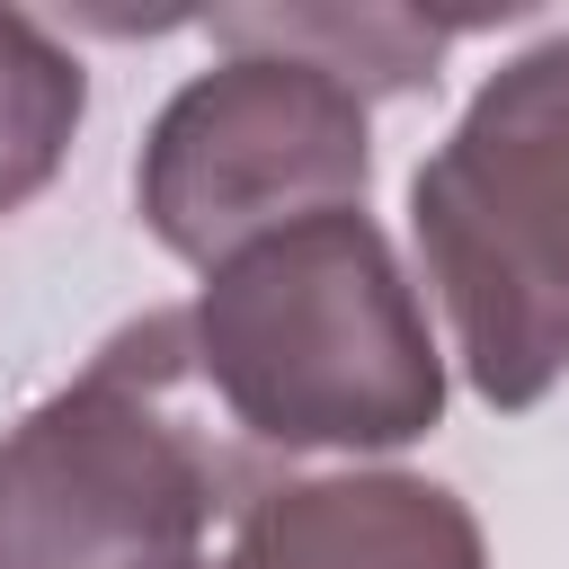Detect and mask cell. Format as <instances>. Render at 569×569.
<instances>
[{"label":"cell","mask_w":569,"mask_h":569,"mask_svg":"<svg viewBox=\"0 0 569 569\" xmlns=\"http://www.w3.org/2000/svg\"><path fill=\"white\" fill-rule=\"evenodd\" d=\"M204 36L222 53H293L329 80H347L365 107L373 98H418L436 89V62L471 18H418V9H213Z\"/></svg>","instance_id":"cell-6"},{"label":"cell","mask_w":569,"mask_h":569,"mask_svg":"<svg viewBox=\"0 0 569 569\" xmlns=\"http://www.w3.org/2000/svg\"><path fill=\"white\" fill-rule=\"evenodd\" d=\"M89 116V71L80 53L27 18V9H0V213L36 204L62 160H71V133Z\"/></svg>","instance_id":"cell-7"},{"label":"cell","mask_w":569,"mask_h":569,"mask_svg":"<svg viewBox=\"0 0 569 569\" xmlns=\"http://www.w3.org/2000/svg\"><path fill=\"white\" fill-rule=\"evenodd\" d=\"M187 391L178 311L124 320L62 391H44L0 436V569H204L240 462Z\"/></svg>","instance_id":"cell-2"},{"label":"cell","mask_w":569,"mask_h":569,"mask_svg":"<svg viewBox=\"0 0 569 569\" xmlns=\"http://www.w3.org/2000/svg\"><path fill=\"white\" fill-rule=\"evenodd\" d=\"M418 267L489 409L569 373V27L498 62L409 178Z\"/></svg>","instance_id":"cell-3"},{"label":"cell","mask_w":569,"mask_h":569,"mask_svg":"<svg viewBox=\"0 0 569 569\" xmlns=\"http://www.w3.org/2000/svg\"><path fill=\"white\" fill-rule=\"evenodd\" d=\"M178 320L196 382L249 445L400 453L445 418V347L365 204L249 240Z\"/></svg>","instance_id":"cell-1"},{"label":"cell","mask_w":569,"mask_h":569,"mask_svg":"<svg viewBox=\"0 0 569 569\" xmlns=\"http://www.w3.org/2000/svg\"><path fill=\"white\" fill-rule=\"evenodd\" d=\"M222 569H489V542L427 471H320L258 489Z\"/></svg>","instance_id":"cell-5"},{"label":"cell","mask_w":569,"mask_h":569,"mask_svg":"<svg viewBox=\"0 0 569 569\" xmlns=\"http://www.w3.org/2000/svg\"><path fill=\"white\" fill-rule=\"evenodd\" d=\"M373 187V107L293 53H213L142 133L133 213L187 258L222 267L311 213H356Z\"/></svg>","instance_id":"cell-4"}]
</instances>
